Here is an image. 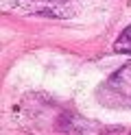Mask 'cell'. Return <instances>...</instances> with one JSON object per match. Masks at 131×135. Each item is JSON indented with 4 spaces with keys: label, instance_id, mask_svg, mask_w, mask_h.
<instances>
[{
    "label": "cell",
    "instance_id": "obj_1",
    "mask_svg": "<svg viewBox=\"0 0 131 135\" xmlns=\"http://www.w3.org/2000/svg\"><path fill=\"white\" fill-rule=\"evenodd\" d=\"M96 103L105 109L125 111L131 109V61L116 68L107 79L96 85Z\"/></svg>",
    "mask_w": 131,
    "mask_h": 135
},
{
    "label": "cell",
    "instance_id": "obj_2",
    "mask_svg": "<svg viewBox=\"0 0 131 135\" xmlns=\"http://www.w3.org/2000/svg\"><path fill=\"white\" fill-rule=\"evenodd\" d=\"M13 2L15 9L35 13V15H50V18H68L72 15L74 0H7Z\"/></svg>",
    "mask_w": 131,
    "mask_h": 135
},
{
    "label": "cell",
    "instance_id": "obj_3",
    "mask_svg": "<svg viewBox=\"0 0 131 135\" xmlns=\"http://www.w3.org/2000/svg\"><path fill=\"white\" fill-rule=\"evenodd\" d=\"M114 52L116 55H131V24L116 37V41H114Z\"/></svg>",
    "mask_w": 131,
    "mask_h": 135
},
{
    "label": "cell",
    "instance_id": "obj_4",
    "mask_svg": "<svg viewBox=\"0 0 131 135\" xmlns=\"http://www.w3.org/2000/svg\"><path fill=\"white\" fill-rule=\"evenodd\" d=\"M98 135H131L129 126H101Z\"/></svg>",
    "mask_w": 131,
    "mask_h": 135
}]
</instances>
